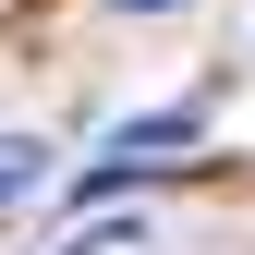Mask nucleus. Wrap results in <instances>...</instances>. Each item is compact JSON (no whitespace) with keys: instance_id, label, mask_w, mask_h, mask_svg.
I'll return each instance as SVG.
<instances>
[{"instance_id":"obj_1","label":"nucleus","mask_w":255,"mask_h":255,"mask_svg":"<svg viewBox=\"0 0 255 255\" xmlns=\"http://www.w3.org/2000/svg\"><path fill=\"white\" fill-rule=\"evenodd\" d=\"M182 146H195V110H158V122H134V134H110V158H98V182H122V170H170Z\"/></svg>"},{"instance_id":"obj_2","label":"nucleus","mask_w":255,"mask_h":255,"mask_svg":"<svg viewBox=\"0 0 255 255\" xmlns=\"http://www.w3.org/2000/svg\"><path fill=\"white\" fill-rule=\"evenodd\" d=\"M37 170H49V158H37V146H24V134H0V207H12V195H24V182H37Z\"/></svg>"},{"instance_id":"obj_3","label":"nucleus","mask_w":255,"mask_h":255,"mask_svg":"<svg viewBox=\"0 0 255 255\" xmlns=\"http://www.w3.org/2000/svg\"><path fill=\"white\" fill-rule=\"evenodd\" d=\"M122 12H170V0H122Z\"/></svg>"}]
</instances>
